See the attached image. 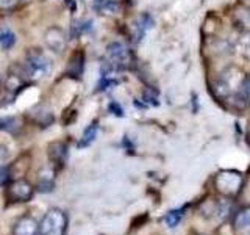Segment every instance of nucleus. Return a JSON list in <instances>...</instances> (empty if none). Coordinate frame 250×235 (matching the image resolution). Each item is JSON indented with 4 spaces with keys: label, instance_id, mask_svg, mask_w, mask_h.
Listing matches in <instances>:
<instances>
[{
    "label": "nucleus",
    "instance_id": "nucleus-1",
    "mask_svg": "<svg viewBox=\"0 0 250 235\" xmlns=\"http://www.w3.org/2000/svg\"><path fill=\"white\" fill-rule=\"evenodd\" d=\"M67 215L61 209L53 207L39 223V235H66Z\"/></svg>",
    "mask_w": 250,
    "mask_h": 235
},
{
    "label": "nucleus",
    "instance_id": "nucleus-2",
    "mask_svg": "<svg viewBox=\"0 0 250 235\" xmlns=\"http://www.w3.org/2000/svg\"><path fill=\"white\" fill-rule=\"evenodd\" d=\"M23 69H25V74L31 78H42L52 70V61L42 52L35 50L27 55Z\"/></svg>",
    "mask_w": 250,
    "mask_h": 235
},
{
    "label": "nucleus",
    "instance_id": "nucleus-3",
    "mask_svg": "<svg viewBox=\"0 0 250 235\" xmlns=\"http://www.w3.org/2000/svg\"><path fill=\"white\" fill-rule=\"evenodd\" d=\"M6 196L13 202H28L33 198V187L27 180H14V182L8 184Z\"/></svg>",
    "mask_w": 250,
    "mask_h": 235
},
{
    "label": "nucleus",
    "instance_id": "nucleus-4",
    "mask_svg": "<svg viewBox=\"0 0 250 235\" xmlns=\"http://www.w3.org/2000/svg\"><path fill=\"white\" fill-rule=\"evenodd\" d=\"M106 58L114 68H125L130 63V50L124 43L114 41L106 47Z\"/></svg>",
    "mask_w": 250,
    "mask_h": 235
},
{
    "label": "nucleus",
    "instance_id": "nucleus-5",
    "mask_svg": "<svg viewBox=\"0 0 250 235\" xmlns=\"http://www.w3.org/2000/svg\"><path fill=\"white\" fill-rule=\"evenodd\" d=\"M13 235H39V224L31 216H22L14 224Z\"/></svg>",
    "mask_w": 250,
    "mask_h": 235
},
{
    "label": "nucleus",
    "instance_id": "nucleus-6",
    "mask_svg": "<svg viewBox=\"0 0 250 235\" xmlns=\"http://www.w3.org/2000/svg\"><path fill=\"white\" fill-rule=\"evenodd\" d=\"M45 43H47V46H49L53 52L60 53L66 47V36H64V33H62L61 28L55 27V28H50L49 31H47Z\"/></svg>",
    "mask_w": 250,
    "mask_h": 235
},
{
    "label": "nucleus",
    "instance_id": "nucleus-7",
    "mask_svg": "<svg viewBox=\"0 0 250 235\" xmlns=\"http://www.w3.org/2000/svg\"><path fill=\"white\" fill-rule=\"evenodd\" d=\"M49 157L53 163H57L58 166H62L67 157V146L62 143H53L49 146Z\"/></svg>",
    "mask_w": 250,
    "mask_h": 235
},
{
    "label": "nucleus",
    "instance_id": "nucleus-8",
    "mask_svg": "<svg viewBox=\"0 0 250 235\" xmlns=\"http://www.w3.org/2000/svg\"><path fill=\"white\" fill-rule=\"evenodd\" d=\"M97 137V125L96 124H91L88 129L84 130L82 140L78 141V147H88L94 140Z\"/></svg>",
    "mask_w": 250,
    "mask_h": 235
},
{
    "label": "nucleus",
    "instance_id": "nucleus-9",
    "mask_svg": "<svg viewBox=\"0 0 250 235\" xmlns=\"http://www.w3.org/2000/svg\"><path fill=\"white\" fill-rule=\"evenodd\" d=\"M182 218H183V209L170 210L166 213V216H164V223H166V226L170 227V229H174V227H177L180 224Z\"/></svg>",
    "mask_w": 250,
    "mask_h": 235
},
{
    "label": "nucleus",
    "instance_id": "nucleus-10",
    "mask_svg": "<svg viewBox=\"0 0 250 235\" xmlns=\"http://www.w3.org/2000/svg\"><path fill=\"white\" fill-rule=\"evenodd\" d=\"M16 44V35L10 30H3L0 31V47L5 50L11 49V47Z\"/></svg>",
    "mask_w": 250,
    "mask_h": 235
},
{
    "label": "nucleus",
    "instance_id": "nucleus-11",
    "mask_svg": "<svg viewBox=\"0 0 250 235\" xmlns=\"http://www.w3.org/2000/svg\"><path fill=\"white\" fill-rule=\"evenodd\" d=\"M250 224V215L247 213V212H242V213L238 215L236 218V226L238 227H246Z\"/></svg>",
    "mask_w": 250,
    "mask_h": 235
},
{
    "label": "nucleus",
    "instance_id": "nucleus-12",
    "mask_svg": "<svg viewBox=\"0 0 250 235\" xmlns=\"http://www.w3.org/2000/svg\"><path fill=\"white\" fill-rule=\"evenodd\" d=\"M10 182V176H8V169L6 168H0V187L6 185Z\"/></svg>",
    "mask_w": 250,
    "mask_h": 235
},
{
    "label": "nucleus",
    "instance_id": "nucleus-13",
    "mask_svg": "<svg viewBox=\"0 0 250 235\" xmlns=\"http://www.w3.org/2000/svg\"><path fill=\"white\" fill-rule=\"evenodd\" d=\"M6 157H8V152H6V147L3 146H0V164H2L5 160H6Z\"/></svg>",
    "mask_w": 250,
    "mask_h": 235
},
{
    "label": "nucleus",
    "instance_id": "nucleus-14",
    "mask_svg": "<svg viewBox=\"0 0 250 235\" xmlns=\"http://www.w3.org/2000/svg\"><path fill=\"white\" fill-rule=\"evenodd\" d=\"M111 110H114V112H117V116H122V110L119 105H116V104H111Z\"/></svg>",
    "mask_w": 250,
    "mask_h": 235
},
{
    "label": "nucleus",
    "instance_id": "nucleus-15",
    "mask_svg": "<svg viewBox=\"0 0 250 235\" xmlns=\"http://www.w3.org/2000/svg\"><path fill=\"white\" fill-rule=\"evenodd\" d=\"M67 2H69V0H67Z\"/></svg>",
    "mask_w": 250,
    "mask_h": 235
}]
</instances>
